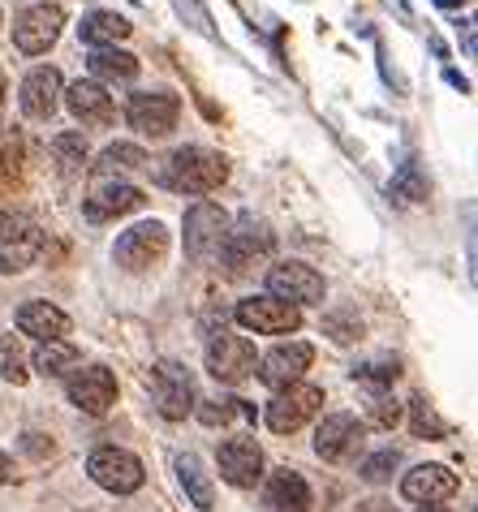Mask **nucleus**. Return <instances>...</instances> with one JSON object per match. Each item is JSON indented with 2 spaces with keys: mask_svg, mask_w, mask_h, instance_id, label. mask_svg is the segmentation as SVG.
Here are the masks:
<instances>
[{
  "mask_svg": "<svg viewBox=\"0 0 478 512\" xmlns=\"http://www.w3.org/2000/svg\"><path fill=\"white\" fill-rule=\"evenodd\" d=\"M392 194H397L401 203H423L427 181H423V173H418V164H401V173L392 177Z\"/></svg>",
  "mask_w": 478,
  "mask_h": 512,
  "instance_id": "34",
  "label": "nucleus"
},
{
  "mask_svg": "<svg viewBox=\"0 0 478 512\" xmlns=\"http://www.w3.org/2000/svg\"><path fill=\"white\" fill-rule=\"evenodd\" d=\"M0 99H5V78H0Z\"/></svg>",
  "mask_w": 478,
  "mask_h": 512,
  "instance_id": "45",
  "label": "nucleus"
},
{
  "mask_svg": "<svg viewBox=\"0 0 478 512\" xmlns=\"http://www.w3.org/2000/svg\"><path fill=\"white\" fill-rule=\"evenodd\" d=\"M87 474L112 495H130L143 487V461L125 448H95L87 461Z\"/></svg>",
  "mask_w": 478,
  "mask_h": 512,
  "instance_id": "10",
  "label": "nucleus"
},
{
  "mask_svg": "<svg viewBox=\"0 0 478 512\" xmlns=\"http://www.w3.org/2000/svg\"><path fill=\"white\" fill-rule=\"evenodd\" d=\"M69 401H74L82 414L91 418H104L112 405H117V375L108 366H82L69 379Z\"/></svg>",
  "mask_w": 478,
  "mask_h": 512,
  "instance_id": "11",
  "label": "nucleus"
},
{
  "mask_svg": "<svg viewBox=\"0 0 478 512\" xmlns=\"http://www.w3.org/2000/svg\"><path fill=\"white\" fill-rule=\"evenodd\" d=\"M358 512H397V508L384 504V500H371V504H358Z\"/></svg>",
  "mask_w": 478,
  "mask_h": 512,
  "instance_id": "40",
  "label": "nucleus"
},
{
  "mask_svg": "<svg viewBox=\"0 0 478 512\" xmlns=\"http://www.w3.org/2000/svg\"><path fill=\"white\" fill-rule=\"evenodd\" d=\"M457 491V474L448 465H418L401 478V495L414 504H440Z\"/></svg>",
  "mask_w": 478,
  "mask_h": 512,
  "instance_id": "18",
  "label": "nucleus"
},
{
  "mask_svg": "<svg viewBox=\"0 0 478 512\" xmlns=\"http://www.w3.org/2000/svg\"><path fill=\"white\" fill-rule=\"evenodd\" d=\"M323 327L332 332L336 345H349V340H358V336H362V323H358V319H349V315H328V319H323Z\"/></svg>",
  "mask_w": 478,
  "mask_h": 512,
  "instance_id": "37",
  "label": "nucleus"
},
{
  "mask_svg": "<svg viewBox=\"0 0 478 512\" xmlns=\"http://www.w3.org/2000/svg\"><path fill=\"white\" fill-rule=\"evenodd\" d=\"M26 353H22V345L13 340L9 332H0V379L5 383H13V388H22L26 383Z\"/></svg>",
  "mask_w": 478,
  "mask_h": 512,
  "instance_id": "30",
  "label": "nucleus"
},
{
  "mask_svg": "<svg viewBox=\"0 0 478 512\" xmlns=\"http://www.w3.org/2000/svg\"><path fill=\"white\" fill-rule=\"evenodd\" d=\"M151 396H156V409L168 422H181L186 414H194V405H199L194 379L181 362H156L151 366Z\"/></svg>",
  "mask_w": 478,
  "mask_h": 512,
  "instance_id": "5",
  "label": "nucleus"
},
{
  "mask_svg": "<svg viewBox=\"0 0 478 512\" xmlns=\"http://www.w3.org/2000/svg\"><path fill=\"white\" fill-rule=\"evenodd\" d=\"M233 319L246 332H259V336H289L302 327V310L289 302H276V297H246V302H237Z\"/></svg>",
  "mask_w": 478,
  "mask_h": 512,
  "instance_id": "8",
  "label": "nucleus"
},
{
  "mask_svg": "<svg viewBox=\"0 0 478 512\" xmlns=\"http://www.w3.org/2000/svg\"><path fill=\"white\" fill-rule=\"evenodd\" d=\"M354 439H362V426L354 414H328L315 431V452L323 461H341L354 448Z\"/></svg>",
  "mask_w": 478,
  "mask_h": 512,
  "instance_id": "22",
  "label": "nucleus"
},
{
  "mask_svg": "<svg viewBox=\"0 0 478 512\" xmlns=\"http://www.w3.org/2000/svg\"><path fill=\"white\" fill-rule=\"evenodd\" d=\"M263 512H311V487L293 469H276L263 487Z\"/></svg>",
  "mask_w": 478,
  "mask_h": 512,
  "instance_id": "20",
  "label": "nucleus"
},
{
  "mask_svg": "<svg viewBox=\"0 0 478 512\" xmlns=\"http://www.w3.org/2000/svg\"><path fill=\"white\" fill-rule=\"evenodd\" d=\"M397 465H401V452L397 448H384V452H375V457L362 461V478H367V482H388Z\"/></svg>",
  "mask_w": 478,
  "mask_h": 512,
  "instance_id": "36",
  "label": "nucleus"
},
{
  "mask_svg": "<svg viewBox=\"0 0 478 512\" xmlns=\"http://www.w3.org/2000/svg\"><path fill=\"white\" fill-rule=\"evenodd\" d=\"M9 474H13V469H9V457H5V452H0V487H5V482H9Z\"/></svg>",
  "mask_w": 478,
  "mask_h": 512,
  "instance_id": "41",
  "label": "nucleus"
},
{
  "mask_svg": "<svg viewBox=\"0 0 478 512\" xmlns=\"http://www.w3.org/2000/svg\"><path fill=\"white\" fill-rule=\"evenodd\" d=\"M164 186L177 194H212L229 181V160L207 147H181L164 160Z\"/></svg>",
  "mask_w": 478,
  "mask_h": 512,
  "instance_id": "1",
  "label": "nucleus"
},
{
  "mask_svg": "<svg viewBox=\"0 0 478 512\" xmlns=\"http://www.w3.org/2000/svg\"><path fill=\"white\" fill-rule=\"evenodd\" d=\"M134 168H147V151L134 147V142H112V147L100 155V164H95V173L117 177V173H134Z\"/></svg>",
  "mask_w": 478,
  "mask_h": 512,
  "instance_id": "28",
  "label": "nucleus"
},
{
  "mask_svg": "<svg viewBox=\"0 0 478 512\" xmlns=\"http://www.w3.org/2000/svg\"><path fill=\"white\" fill-rule=\"evenodd\" d=\"M18 332L35 336V340H65L69 315H65V310H56L52 302H26L18 310Z\"/></svg>",
  "mask_w": 478,
  "mask_h": 512,
  "instance_id": "23",
  "label": "nucleus"
},
{
  "mask_svg": "<svg viewBox=\"0 0 478 512\" xmlns=\"http://www.w3.org/2000/svg\"><path fill=\"white\" fill-rule=\"evenodd\" d=\"M164 250H168V229L160 220H143L117 237L112 259H117L125 272H147V267H156L164 259Z\"/></svg>",
  "mask_w": 478,
  "mask_h": 512,
  "instance_id": "6",
  "label": "nucleus"
},
{
  "mask_svg": "<svg viewBox=\"0 0 478 512\" xmlns=\"http://www.w3.org/2000/svg\"><path fill=\"white\" fill-rule=\"evenodd\" d=\"M87 65H91V82H134L138 78V56L130 52H121V48H95L87 56Z\"/></svg>",
  "mask_w": 478,
  "mask_h": 512,
  "instance_id": "25",
  "label": "nucleus"
},
{
  "mask_svg": "<svg viewBox=\"0 0 478 512\" xmlns=\"http://www.w3.org/2000/svg\"><path fill=\"white\" fill-rule=\"evenodd\" d=\"M177 478H181V487H186V495H190V504L199 508V512H212V504H216V491H212V478L203 474V465H199V457H177Z\"/></svg>",
  "mask_w": 478,
  "mask_h": 512,
  "instance_id": "26",
  "label": "nucleus"
},
{
  "mask_svg": "<svg viewBox=\"0 0 478 512\" xmlns=\"http://www.w3.org/2000/svg\"><path fill=\"white\" fill-rule=\"evenodd\" d=\"M134 26L121 18V13H112V9H95L82 18L78 26V35H82V44H91V48H117L125 35H130Z\"/></svg>",
  "mask_w": 478,
  "mask_h": 512,
  "instance_id": "24",
  "label": "nucleus"
},
{
  "mask_svg": "<svg viewBox=\"0 0 478 512\" xmlns=\"http://www.w3.org/2000/svg\"><path fill=\"white\" fill-rule=\"evenodd\" d=\"M61 26H65V13L56 5H35L26 9L18 22H13V44H18V52L26 56H39L48 52L56 39H61Z\"/></svg>",
  "mask_w": 478,
  "mask_h": 512,
  "instance_id": "14",
  "label": "nucleus"
},
{
  "mask_svg": "<svg viewBox=\"0 0 478 512\" xmlns=\"http://www.w3.org/2000/svg\"><path fill=\"white\" fill-rule=\"evenodd\" d=\"M367 422H371V426H384V431H388V426L401 422V405L392 401L388 392H375L371 401H367Z\"/></svg>",
  "mask_w": 478,
  "mask_h": 512,
  "instance_id": "35",
  "label": "nucleus"
},
{
  "mask_svg": "<svg viewBox=\"0 0 478 512\" xmlns=\"http://www.w3.org/2000/svg\"><path fill=\"white\" fill-rule=\"evenodd\" d=\"M177 112H181L177 95H168V91H143V95L130 99V108H125V121H130L143 138H164L177 125Z\"/></svg>",
  "mask_w": 478,
  "mask_h": 512,
  "instance_id": "13",
  "label": "nucleus"
},
{
  "mask_svg": "<svg viewBox=\"0 0 478 512\" xmlns=\"http://www.w3.org/2000/svg\"><path fill=\"white\" fill-rule=\"evenodd\" d=\"M435 5H440V9H466L470 0H435Z\"/></svg>",
  "mask_w": 478,
  "mask_h": 512,
  "instance_id": "42",
  "label": "nucleus"
},
{
  "mask_svg": "<svg viewBox=\"0 0 478 512\" xmlns=\"http://www.w3.org/2000/svg\"><path fill=\"white\" fill-rule=\"evenodd\" d=\"M194 414H199L203 426H229L233 418H255V409L246 401H199Z\"/></svg>",
  "mask_w": 478,
  "mask_h": 512,
  "instance_id": "31",
  "label": "nucleus"
},
{
  "mask_svg": "<svg viewBox=\"0 0 478 512\" xmlns=\"http://www.w3.org/2000/svg\"><path fill=\"white\" fill-rule=\"evenodd\" d=\"M323 409V388L315 383H289V388H280L272 401H267V426H272L276 435H293L298 426H306L315 414Z\"/></svg>",
  "mask_w": 478,
  "mask_h": 512,
  "instance_id": "4",
  "label": "nucleus"
},
{
  "mask_svg": "<svg viewBox=\"0 0 478 512\" xmlns=\"http://www.w3.org/2000/svg\"><path fill=\"white\" fill-rule=\"evenodd\" d=\"M276 246L272 229H267V220H255V216H242L237 224H229V233L220 241V259L229 267V276H242L246 267H255L259 259H267Z\"/></svg>",
  "mask_w": 478,
  "mask_h": 512,
  "instance_id": "2",
  "label": "nucleus"
},
{
  "mask_svg": "<svg viewBox=\"0 0 478 512\" xmlns=\"http://www.w3.org/2000/svg\"><path fill=\"white\" fill-rule=\"evenodd\" d=\"M52 155H56V164H61L65 173H78V168L87 164V138L82 134H56L52 138Z\"/></svg>",
  "mask_w": 478,
  "mask_h": 512,
  "instance_id": "32",
  "label": "nucleus"
},
{
  "mask_svg": "<svg viewBox=\"0 0 478 512\" xmlns=\"http://www.w3.org/2000/svg\"><path fill=\"white\" fill-rule=\"evenodd\" d=\"M74 366H78V349L69 345V340H44V345L35 349V371L48 379L74 371Z\"/></svg>",
  "mask_w": 478,
  "mask_h": 512,
  "instance_id": "27",
  "label": "nucleus"
},
{
  "mask_svg": "<svg viewBox=\"0 0 478 512\" xmlns=\"http://www.w3.org/2000/svg\"><path fill=\"white\" fill-rule=\"evenodd\" d=\"M397 375H401L397 358H375V362H367V366H354V379L371 383L375 392H388L392 383H397Z\"/></svg>",
  "mask_w": 478,
  "mask_h": 512,
  "instance_id": "33",
  "label": "nucleus"
},
{
  "mask_svg": "<svg viewBox=\"0 0 478 512\" xmlns=\"http://www.w3.org/2000/svg\"><path fill=\"white\" fill-rule=\"evenodd\" d=\"M65 95V108L74 112V117L82 125H108L112 121V95L100 87V82H91V78H78Z\"/></svg>",
  "mask_w": 478,
  "mask_h": 512,
  "instance_id": "21",
  "label": "nucleus"
},
{
  "mask_svg": "<svg viewBox=\"0 0 478 512\" xmlns=\"http://www.w3.org/2000/svg\"><path fill=\"white\" fill-rule=\"evenodd\" d=\"M397 9H401V13H410V9H405V0H397Z\"/></svg>",
  "mask_w": 478,
  "mask_h": 512,
  "instance_id": "44",
  "label": "nucleus"
},
{
  "mask_svg": "<svg viewBox=\"0 0 478 512\" xmlns=\"http://www.w3.org/2000/svg\"><path fill=\"white\" fill-rule=\"evenodd\" d=\"M220 478L233 487H255L263 478V448L255 439H229L220 448Z\"/></svg>",
  "mask_w": 478,
  "mask_h": 512,
  "instance_id": "16",
  "label": "nucleus"
},
{
  "mask_svg": "<svg viewBox=\"0 0 478 512\" xmlns=\"http://www.w3.org/2000/svg\"><path fill=\"white\" fill-rule=\"evenodd\" d=\"M418 512H448V508H435V504H423V508H418Z\"/></svg>",
  "mask_w": 478,
  "mask_h": 512,
  "instance_id": "43",
  "label": "nucleus"
},
{
  "mask_svg": "<svg viewBox=\"0 0 478 512\" xmlns=\"http://www.w3.org/2000/svg\"><path fill=\"white\" fill-rule=\"evenodd\" d=\"M143 203V190L130 186V181H104L87 194V220L104 224V220H117V216H130V211Z\"/></svg>",
  "mask_w": 478,
  "mask_h": 512,
  "instance_id": "19",
  "label": "nucleus"
},
{
  "mask_svg": "<svg viewBox=\"0 0 478 512\" xmlns=\"http://www.w3.org/2000/svg\"><path fill=\"white\" fill-rule=\"evenodd\" d=\"M177 9H181V18H186V9H190V22H194V31L212 35V18H207V9L199 5V0H177Z\"/></svg>",
  "mask_w": 478,
  "mask_h": 512,
  "instance_id": "38",
  "label": "nucleus"
},
{
  "mask_svg": "<svg viewBox=\"0 0 478 512\" xmlns=\"http://www.w3.org/2000/svg\"><path fill=\"white\" fill-rule=\"evenodd\" d=\"M61 74H56L52 65H39V69H31L26 74V82H22V112L31 121H48L52 112H56V104H61Z\"/></svg>",
  "mask_w": 478,
  "mask_h": 512,
  "instance_id": "17",
  "label": "nucleus"
},
{
  "mask_svg": "<svg viewBox=\"0 0 478 512\" xmlns=\"http://www.w3.org/2000/svg\"><path fill=\"white\" fill-rule=\"evenodd\" d=\"M311 362H315V349L306 345V340H289V345L267 349L255 366H259V379L267 383V388L280 392V388H289V383H298Z\"/></svg>",
  "mask_w": 478,
  "mask_h": 512,
  "instance_id": "15",
  "label": "nucleus"
},
{
  "mask_svg": "<svg viewBox=\"0 0 478 512\" xmlns=\"http://www.w3.org/2000/svg\"><path fill=\"white\" fill-rule=\"evenodd\" d=\"M323 293H328V284L306 263H280L267 272V297H276V302L315 306V302H323Z\"/></svg>",
  "mask_w": 478,
  "mask_h": 512,
  "instance_id": "9",
  "label": "nucleus"
},
{
  "mask_svg": "<svg viewBox=\"0 0 478 512\" xmlns=\"http://www.w3.org/2000/svg\"><path fill=\"white\" fill-rule=\"evenodd\" d=\"M410 431L418 439H444L448 422L435 414V405H427V396H414V401H410Z\"/></svg>",
  "mask_w": 478,
  "mask_h": 512,
  "instance_id": "29",
  "label": "nucleus"
},
{
  "mask_svg": "<svg viewBox=\"0 0 478 512\" xmlns=\"http://www.w3.org/2000/svg\"><path fill=\"white\" fill-rule=\"evenodd\" d=\"M39 250H44L39 224L31 216H22V211H5L0 216V272L5 276L26 272L39 259Z\"/></svg>",
  "mask_w": 478,
  "mask_h": 512,
  "instance_id": "3",
  "label": "nucleus"
},
{
  "mask_svg": "<svg viewBox=\"0 0 478 512\" xmlns=\"http://www.w3.org/2000/svg\"><path fill=\"white\" fill-rule=\"evenodd\" d=\"M224 233H229V216H224L220 203H194L186 211V254L190 259H207V254L220 250Z\"/></svg>",
  "mask_w": 478,
  "mask_h": 512,
  "instance_id": "12",
  "label": "nucleus"
},
{
  "mask_svg": "<svg viewBox=\"0 0 478 512\" xmlns=\"http://www.w3.org/2000/svg\"><path fill=\"white\" fill-rule=\"evenodd\" d=\"M255 345H250L246 336H233V332H220L212 336V345H207V371H212L216 383H229V388H237V383H246L250 375H255Z\"/></svg>",
  "mask_w": 478,
  "mask_h": 512,
  "instance_id": "7",
  "label": "nucleus"
},
{
  "mask_svg": "<svg viewBox=\"0 0 478 512\" xmlns=\"http://www.w3.org/2000/svg\"><path fill=\"white\" fill-rule=\"evenodd\" d=\"M444 78H448V87H457V91H470V82H466V78H461V74H457V69H448V74H444Z\"/></svg>",
  "mask_w": 478,
  "mask_h": 512,
  "instance_id": "39",
  "label": "nucleus"
}]
</instances>
